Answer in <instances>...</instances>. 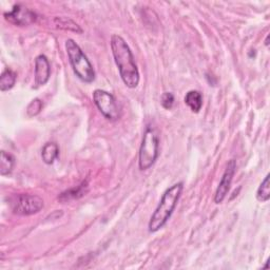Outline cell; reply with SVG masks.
<instances>
[{"mask_svg":"<svg viewBox=\"0 0 270 270\" xmlns=\"http://www.w3.org/2000/svg\"><path fill=\"white\" fill-rule=\"evenodd\" d=\"M110 46L122 81L128 88L135 89L139 84V71L129 45L122 36L115 34L111 36Z\"/></svg>","mask_w":270,"mask_h":270,"instance_id":"1","label":"cell"},{"mask_svg":"<svg viewBox=\"0 0 270 270\" xmlns=\"http://www.w3.org/2000/svg\"><path fill=\"white\" fill-rule=\"evenodd\" d=\"M183 189L184 184L179 182L172 185L164 192L156 211L153 212L150 217L148 224V229L150 233H158L169 221V218L176 208L179 198L182 196Z\"/></svg>","mask_w":270,"mask_h":270,"instance_id":"2","label":"cell"},{"mask_svg":"<svg viewBox=\"0 0 270 270\" xmlns=\"http://www.w3.org/2000/svg\"><path fill=\"white\" fill-rule=\"evenodd\" d=\"M65 47L74 74L86 84L93 83L95 80V71L79 44L72 38H69L66 41Z\"/></svg>","mask_w":270,"mask_h":270,"instance_id":"3","label":"cell"},{"mask_svg":"<svg viewBox=\"0 0 270 270\" xmlns=\"http://www.w3.org/2000/svg\"><path fill=\"white\" fill-rule=\"evenodd\" d=\"M160 154V139L156 130L147 127L138 152L139 170L145 171L156 164Z\"/></svg>","mask_w":270,"mask_h":270,"instance_id":"4","label":"cell"},{"mask_svg":"<svg viewBox=\"0 0 270 270\" xmlns=\"http://www.w3.org/2000/svg\"><path fill=\"white\" fill-rule=\"evenodd\" d=\"M93 101L99 112L104 115L105 119L111 122L119 121L121 119L122 111L115 97L108 91L101 89H96L93 92Z\"/></svg>","mask_w":270,"mask_h":270,"instance_id":"5","label":"cell"},{"mask_svg":"<svg viewBox=\"0 0 270 270\" xmlns=\"http://www.w3.org/2000/svg\"><path fill=\"white\" fill-rule=\"evenodd\" d=\"M44 200L36 195L22 194L12 199V211L18 215H32L44 208Z\"/></svg>","mask_w":270,"mask_h":270,"instance_id":"6","label":"cell"},{"mask_svg":"<svg viewBox=\"0 0 270 270\" xmlns=\"http://www.w3.org/2000/svg\"><path fill=\"white\" fill-rule=\"evenodd\" d=\"M236 171H237V162H236V160H230L227 163L226 169H225L224 174L221 178V182L216 188L214 199H213L215 204H217V205L221 204L226 199L228 192L230 190L231 184H233Z\"/></svg>","mask_w":270,"mask_h":270,"instance_id":"7","label":"cell"},{"mask_svg":"<svg viewBox=\"0 0 270 270\" xmlns=\"http://www.w3.org/2000/svg\"><path fill=\"white\" fill-rule=\"evenodd\" d=\"M5 18L13 24L25 27V25L34 23L37 19V15L36 13L22 5H16L13 7L12 11L5 13Z\"/></svg>","mask_w":270,"mask_h":270,"instance_id":"8","label":"cell"},{"mask_svg":"<svg viewBox=\"0 0 270 270\" xmlns=\"http://www.w3.org/2000/svg\"><path fill=\"white\" fill-rule=\"evenodd\" d=\"M35 84L37 86L46 85L51 75L50 61L46 55H38L35 58Z\"/></svg>","mask_w":270,"mask_h":270,"instance_id":"9","label":"cell"},{"mask_svg":"<svg viewBox=\"0 0 270 270\" xmlns=\"http://www.w3.org/2000/svg\"><path fill=\"white\" fill-rule=\"evenodd\" d=\"M185 104L192 112L199 113L203 107L202 93L200 91H197V90H191L185 96Z\"/></svg>","mask_w":270,"mask_h":270,"instance_id":"10","label":"cell"},{"mask_svg":"<svg viewBox=\"0 0 270 270\" xmlns=\"http://www.w3.org/2000/svg\"><path fill=\"white\" fill-rule=\"evenodd\" d=\"M17 80V74L10 68H7L0 75V90L3 92L9 91L15 86Z\"/></svg>","mask_w":270,"mask_h":270,"instance_id":"11","label":"cell"},{"mask_svg":"<svg viewBox=\"0 0 270 270\" xmlns=\"http://www.w3.org/2000/svg\"><path fill=\"white\" fill-rule=\"evenodd\" d=\"M59 156V148L55 143H47L43 147L42 158L45 164L52 165Z\"/></svg>","mask_w":270,"mask_h":270,"instance_id":"12","label":"cell"},{"mask_svg":"<svg viewBox=\"0 0 270 270\" xmlns=\"http://www.w3.org/2000/svg\"><path fill=\"white\" fill-rule=\"evenodd\" d=\"M15 167V158L11 153L2 151V159H0V174L7 176L13 172Z\"/></svg>","mask_w":270,"mask_h":270,"instance_id":"13","label":"cell"},{"mask_svg":"<svg viewBox=\"0 0 270 270\" xmlns=\"http://www.w3.org/2000/svg\"><path fill=\"white\" fill-rule=\"evenodd\" d=\"M54 24L57 29L65 30V31H72L75 33H83V29L77 24L75 21L70 19L69 17H55Z\"/></svg>","mask_w":270,"mask_h":270,"instance_id":"14","label":"cell"},{"mask_svg":"<svg viewBox=\"0 0 270 270\" xmlns=\"http://www.w3.org/2000/svg\"><path fill=\"white\" fill-rule=\"evenodd\" d=\"M256 200L261 203H266L270 200V184H269V174L265 176L263 182L256 191Z\"/></svg>","mask_w":270,"mask_h":270,"instance_id":"15","label":"cell"},{"mask_svg":"<svg viewBox=\"0 0 270 270\" xmlns=\"http://www.w3.org/2000/svg\"><path fill=\"white\" fill-rule=\"evenodd\" d=\"M84 185H85V183L77 188H72L66 192H62L60 197L58 198V200H60L61 202H67L70 200L77 199L79 197H82L84 195V188L86 187V186L84 187Z\"/></svg>","mask_w":270,"mask_h":270,"instance_id":"16","label":"cell"},{"mask_svg":"<svg viewBox=\"0 0 270 270\" xmlns=\"http://www.w3.org/2000/svg\"><path fill=\"white\" fill-rule=\"evenodd\" d=\"M43 108H44L43 100L40 98H35L30 102L29 106L27 107V114L29 115L30 118H34L42 112Z\"/></svg>","mask_w":270,"mask_h":270,"instance_id":"17","label":"cell"},{"mask_svg":"<svg viewBox=\"0 0 270 270\" xmlns=\"http://www.w3.org/2000/svg\"><path fill=\"white\" fill-rule=\"evenodd\" d=\"M161 104L163 108L170 110L174 104V95L171 92H165L161 97Z\"/></svg>","mask_w":270,"mask_h":270,"instance_id":"18","label":"cell"},{"mask_svg":"<svg viewBox=\"0 0 270 270\" xmlns=\"http://www.w3.org/2000/svg\"><path fill=\"white\" fill-rule=\"evenodd\" d=\"M268 41H269V35L267 36V38H266V41H265V45L268 47V45H269V43H268Z\"/></svg>","mask_w":270,"mask_h":270,"instance_id":"19","label":"cell"}]
</instances>
